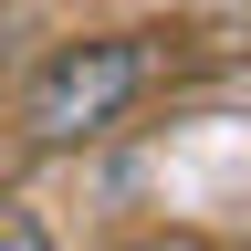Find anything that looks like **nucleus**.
<instances>
[{"instance_id": "obj_1", "label": "nucleus", "mask_w": 251, "mask_h": 251, "mask_svg": "<svg viewBox=\"0 0 251 251\" xmlns=\"http://www.w3.org/2000/svg\"><path fill=\"white\" fill-rule=\"evenodd\" d=\"M157 31H105V42H63L42 74L21 84V136L31 147H74V136H105L126 105H147L157 84Z\"/></svg>"}, {"instance_id": "obj_2", "label": "nucleus", "mask_w": 251, "mask_h": 251, "mask_svg": "<svg viewBox=\"0 0 251 251\" xmlns=\"http://www.w3.org/2000/svg\"><path fill=\"white\" fill-rule=\"evenodd\" d=\"M0 251H52V241H42V220H31L21 199H0Z\"/></svg>"}]
</instances>
